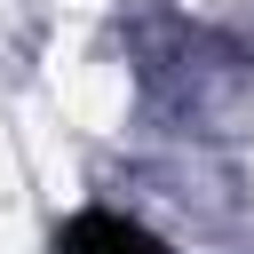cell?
<instances>
[{
	"label": "cell",
	"mask_w": 254,
	"mask_h": 254,
	"mask_svg": "<svg viewBox=\"0 0 254 254\" xmlns=\"http://www.w3.org/2000/svg\"><path fill=\"white\" fill-rule=\"evenodd\" d=\"M56 254H167V238H151L127 214H71L64 238H56Z\"/></svg>",
	"instance_id": "obj_1"
}]
</instances>
